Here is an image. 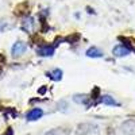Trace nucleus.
<instances>
[{"instance_id": "1", "label": "nucleus", "mask_w": 135, "mask_h": 135, "mask_svg": "<svg viewBox=\"0 0 135 135\" xmlns=\"http://www.w3.org/2000/svg\"><path fill=\"white\" fill-rule=\"evenodd\" d=\"M27 50V45L23 42V41H16L14 43L12 49H11V55H12L14 58H18V57H22Z\"/></svg>"}, {"instance_id": "7", "label": "nucleus", "mask_w": 135, "mask_h": 135, "mask_svg": "<svg viewBox=\"0 0 135 135\" xmlns=\"http://www.w3.org/2000/svg\"><path fill=\"white\" fill-rule=\"evenodd\" d=\"M34 19L32 18H26L25 20H23V23H22V28H23L25 31H27V32H31L32 30H34Z\"/></svg>"}, {"instance_id": "5", "label": "nucleus", "mask_w": 135, "mask_h": 135, "mask_svg": "<svg viewBox=\"0 0 135 135\" xmlns=\"http://www.w3.org/2000/svg\"><path fill=\"white\" fill-rule=\"evenodd\" d=\"M85 55L89 58H100V57H103V51L96 46H92L85 51Z\"/></svg>"}, {"instance_id": "2", "label": "nucleus", "mask_w": 135, "mask_h": 135, "mask_svg": "<svg viewBox=\"0 0 135 135\" xmlns=\"http://www.w3.org/2000/svg\"><path fill=\"white\" fill-rule=\"evenodd\" d=\"M131 53V49H128V46L126 45H116V46L112 49V54L115 55V57H126Z\"/></svg>"}, {"instance_id": "11", "label": "nucleus", "mask_w": 135, "mask_h": 135, "mask_svg": "<svg viewBox=\"0 0 135 135\" xmlns=\"http://www.w3.org/2000/svg\"><path fill=\"white\" fill-rule=\"evenodd\" d=\"M45 92H46V88H45V86H43V88H41V89H39V93H41V95H43V93H45Z\"/></svg>"}, {"instance_id": "9", "label": "nucleus", "mask_w": 135, "mask_h": 135, "mask_svg": "<svg viewBox=\"0 0 135 135\" xmlns=\"http://www.w3.org/2000/svg\"><path fill=\"white\" fill-rule=\"evenodd\" d=\"M73 100L76 101L77 104H84V105H86L89 97H88L86 95H74V96H73Z\"/></svg>"}, {"instance_id": "3", "label": "nucleus", "mask_w": 135, "mask_h": 135, "mask_svg": "<svg viewBox=\"0 0 135 135\" xmlns=\"http://www.w3.org/2000/svg\"><path fill=\"white\" fill-rule=\"evenodd\" d=\"M37 54L39 57H51L54 54V46H50V45H43V46H39L37 49Z\"/></svg>"}, {"instance_id": "8", "label": "nucleus", "mask_w": 135, "mask_h": 135, "mask_svg": "<svg viewBox=\"0 0 135 135\" xmlns=\"http://www.w3.org/2000/svg\"><path fill=\"white\" fill-rule=\"evenodd\" d=\"M47 77H50L54 81H60L62 78V70L61 69H53L51 72L47 73Z\"/></svg>"}, {"instance_id": "10", "label": "nucleus", "mask_w": 135, "mask_h": 135, "mask_svg": "<svg viewBox=\"0 0 135 135\" xmlns=\"http://www.w3.org/2000/svg\"><path fill=\"white\" fill-rule=\"evenodd\" d=\"M7 27H8L7 22H3V20H0V32H2V31H4V30H6Z\"/></svg>"}, {"instance_id": "4", "label": "nucleus", "mask_w": 135, "mask_h": 135, "mask_svg": "<svg viewBox=\"0 0 135 135\" xmlns=\"http://www.w3.org/2000/svg\"><path fill=\"white\" fill-rule=\"evenodd\" d=\"M43 115V109L42 108H32L27 112V115H26V119L28 122H34V120H38L41 119Z\"/></svg>"}, {"instance_id": "6", "label": "nucleus", "mask_w": 135, "mask_h": 135, "mask_svg": "<svg viewBox=\"0 0 135 135\" xmlns=\"http://www.w3.org/2000/svg\"><path fill=\"white\" fill-rule=\"evenodd\" d=\"M100 101H101L103 104H105V105H111V107H119V105H120V103H118V101H116L114 97H111L109 95L101 96Z\"/></svg>"}]
</instances>
